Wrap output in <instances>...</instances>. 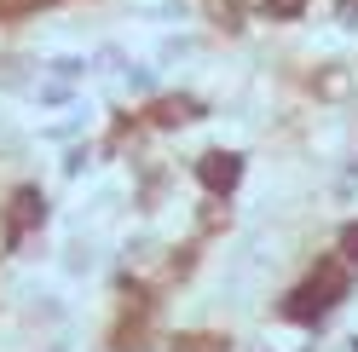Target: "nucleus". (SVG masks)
I'll list each match as a JSON object with an SVG mask.
<instances>
[{
	"label": "nucleus",
	"mask_w": 358,
	"mask_h": 352,
	"mask_svg": "<svg viewBox=\"0 0 358 352\" xmlns=\"http://www.w3.org/2000/svg\"><path fill=\"white\" fill-rule=\"evenodd\" d=\"M352 352H358V341H352Z\"/></svg>",
	"instance_id": "nucleus-7"
},
{
	"label": "nucleus",
	"mask_w": 358,
	"mask_h": 352,
	"mask_svg": "<svg viewBox=\"0 0 358 352\" xmlns=\"http://www.w3.org/2000/svg\"><path fill=\"white\" fill-rule=\"evenodd\" d=\"M306 6V0H266V12H272V17H295Z\"/></svg>",
	"instance_id": "nucleus-5"
},
{
	"label": "nucleus",
	"mask_w": 358,
	"mask_h": 352,
	"mask_svg": "<svg viewBox=\"0 0 358 352\" xmlns=\"http://www.w3.org/2000/svg\"><path fill=\"white\" fill-rule=\"evenodd\" d=\"M347 289H352V277H347V266H335V260H324L318 272H312L295 295H289V306H283V318H295V323H318L324 312H335V306L347 300Z\"/></svg>",
	"instance_id": "nucleus-1"
},
{
	"label": "nucleus",
	"mask_w": 358,
	"mask_h": 352,
	"mask_svg": "<svg viewBox=\"0 0 358 352\" xmlns=\"http://www.w3.org/2000/svg\"><path fill=\"white\" fill-rule=\"evenodd\" d=\"M341 254H347V260H352V266H358V219H352V226L341 231Z\"/></svg>",
	"instance_id": "nucleus-4"
},
{
	"label": "nucleus",
	"mask_w": 358,
	"mask_h": 352,
	"mask_svg": "<svg viewBox=\"0 0 358 352\" xmlns=\"http://www.w3.org/2000/svg\"><path fill=\"white\" fill-rule=\"evenodd\" d=\"M196 179H203L208 191H231L243 179V156L237 150H208V156L196 162Z\"/></svg>",
	"instance_id": "nucleus-2"
},
{
	"label": "nucleus",
	"mask_w": 358,
	"mask_h": 352,
	"mask_svg": "<svg viewBox=\"0 0 358 352\" xmlns=\"http://www.w3.org/2000/svg\"><path fill=\"white\" fill-rule=\"evenodd\" d=\"M185 352H220L214 341H185Z\"/></svg>",
	"instance_id": "nucleus-6"
},
{
	"label": "nucleus",
	"mask_w": 358,
	"mask_h": 352,
	"mask_svg": "<svg viewBox=\"0 0 358 352\" xmlns=\"http://www.w3.org/2000/svg\"><path fill=\"white\" fill-rule=\"evenodd\" d=\"M47 219V203H41V191H17L12 196V214H6V243H24L29 226Z\"/></svg>",
	"instance_id": "nucleus-3"
}]
</instances>
